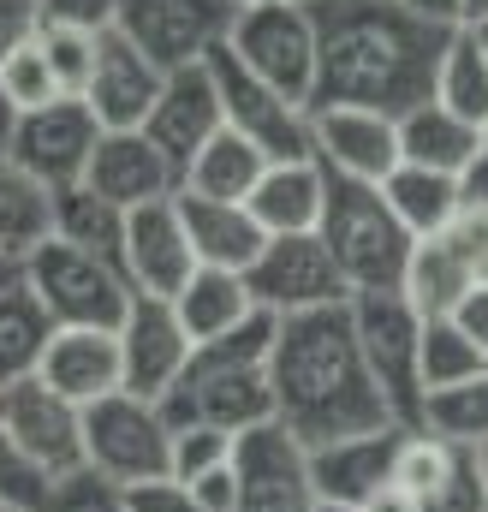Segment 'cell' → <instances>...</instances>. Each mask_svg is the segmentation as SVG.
<instances>
[{
  "instance_id": "obj_1",
  "label": "cell",
  "mask_w": 488,
  "mask_h": 512,
  "mask_svg": "<svg viewBox=\"0 0 488 512\" xmlns=\"http://www.w3.org/2000/svg\"><path fill=\"white\" fill-rule=\"evenodd\" d=\"M316 12V102H352V108H381L405 114L423 96H435V66L441 48L459 24L417 18L405 0H310Z\"/></svg>"
},
{
  "instance_id": "obj_2",
  "label": "cell",
  "mask_w": 488,
  "mask_h": 512,
  "mask_svg": "<svg viewBox=\"0 0 488 512\" xmlns=\"http://www.w3.org/2000/svg\"><path fill=\"white\" fill-rule=\"evenodd\" d=\"M268 382H274V417L304 447L399 423L364 358V340H358V322H352V298L280 316Z\"/></svg>"
},
{
  "instance_id": "obj_3",
  "label": "cell",
  "mask_w": 488,
  "mask_h": 512,
  "mask_svg": "<svg viewBox=\"0 0 488 512\" xmlns=\"http://www.w3.org/2000/svg\"><path fill=\"white\" fill-rule=\"evenodd\" d=\"M274 334H280V316L256 304L233 334L203 340L191 370L161 393L167 423L173 429L179 423H215V429H233V435H244L250 423H268L274 417V382H268Z\"/></svg>"
},
{
  "instance_id": "obj_4",
  "label": "cell",
  "mask_w": 488,
  "mask_h": 512,
  "mask_svg": "<svg viewBox=\"0 0 488 512\" xmlns=\"http://www.w3.org/2000/svg\"><path fill=\"white\" fill-rule=\"evenodd\" d=\"M328 251L340 262L352 292H387L405 280V262L417 251V239L405 233V221L393 215L387 191L375 179H352L328 167V203H322V227Z\"/></svg>"
},
{
  "instance_id": "obj_5",
  "label": "cell",
  "mask_w": 488,
  "mask_h": 512,
  "mask_svg": "<svg viewBox=\"0 0 488 512\" xmlns=\"http://www.w3.org/2000/svg\"><path fill=\"white\" fill-rule=\"evenodd\" d=\"M30 292L42 298V310L54 316V328H120L137 286L120 262L84 251V245H66V239H42L36 251L18 262Z\"/></svg>"
},
{
  "instance_id": "obj_6",
  "label": "cell",
  "mask_w": 488,
  "mask_h": 512,
  "mask_svg": "<svg viewBox=\"0 0 488 512\" xmlns=\"http://www.w3.org/2000/svg\"><path fill=\"white\" fill-rule=\"evenodd\" d=\"M84 465L120 489L167 477L173 471V423H167L161 399L120 387V393L84 405Z\"/></svg>"
},
{
  "instance_id": "obj_7",
  "label": "cell",
  "mask_w": 488,
  "mask_h": 512,
  "mask_svg": "<svg viewBox=\"0 0 488 512\" xmlns=\"http://www.w3.org/2000/svg\"><path fill=\"white\" fill-rule=\"evenodd\" d=\"M227 48L239 54L250 72H262L274 90H286L292 102H316V66H322V42H316V12L310 0H256L233 12Z\"/></svg>"
},
{
  "instance_id": "obj_8",
  "label": "cell",
  "mask_w": 488,
  "mask_h": 512,
  "mask_svg": "<svg viewBox=\"0 0 488 512\" xmlns=\"http://www.w3.org/2000/svg\"><path fill=\"white\" fill-rule=\"evenodd\" d=\"M352 322H358L364 358L381 393H387V405H393V417L405 429H423V376H417L423 310L399 286H387V292H352Z\"/></svg>"
},
{
  "instance_id": "obj_9",
  "label": "cell",
  "mask_w": 488,
  "mask_h": 512,
  "mask_svg": "<svg viewBox=\"0 0 488 512\" xmlns=\"http://www.w3.org/2000/svg\"><path fill=\"white\" fill-rule=\"evenodd\" d=\"M209 72H215V90H221V114H227V126L244 131L250 143H262L268 161H280V155H316L310 108L292 102L286 90H274L262 72H250L227 42L209 48Z\"/></svg>"
},
{
  "instance_id": "obj_10",
  "label": "cell",
  "mask_w": 488,
  "mask_h": 512,
  "mask_svg": "<svg viewBox=\"0 0 488 512\" xmlns=\"http://www.w3.org/2000/svg\"><path fill=\"white\" fill-rule=\"evenodd\" d=\"M0 423L12 435V447L48 483L84 471V405L66 399L60 387H48L42 376H24V382L0 387Z\"/></svg>"
},
{
  "instance_id": "obj_11",
  "label": "cell",
  "mask_w": 488,
  "mask_h": 512,
  "mask_svg": "<svg viewBox=\"0 0 488 512\" xmlns=\"http://www.w3.org/2000/svg\"><path fill=\"white\" fill-rule=\"evenodd\" d=\"M244 280H250L256 304L274 310V316H298V310H322V304H346L352 298V286H346V274H340V262H334L322 233H280V239H268L262 256L244 268Z\"/></svg>"
},
{
  "instance_id": "obj_12",
  "label": "cell",
  "mask_w": 488,
  "mask_h": 512,
  "mask_svg": "<svg viewBox=\"0 0 488 512\" xmlns=\"http://www.w3.org/2000/svg\"><path fill=\"white\" fill-rule=\"evenodd\" d=\"M239 507L233 512H322L316 477H310V447L280 423H250L239 435Z\"/></svg>"
},
{
  "instance_id": "obj_13",
  "label": "cell",
  "mask_w": 488,
  "mask_h": 512,
  "mask_svg": "<svg viewBox=\"0 0 488 512\" xmlns=\"http://www.w3.org/2000/svg\"><path fill=\"white\" fill-rule=\"evenodd\" d=\"M102 131L108 126L90 114L84 96H60V102H48V108L18 114V131H12V149H6V155H12L30 179H42L48 191H60V185H78V179L90 173V155H96Z\"/></svg>"
},
{
  "instance_id": "obj_14",
  "label": "cell",
  "mask_w": 488,
  "mask_h": 512,
  "mask_svg": "<svg viewBox=\"0 0 488 512\" xmlns=\"http://www.w3.org/2000/svg\"><path fill=\"white\" fill-rule=\"evenodd\" d=\"M233 0H120V30L161 66H197L233 30Z\"/></svg>"
},
{
  "instance_id": "obj_15",
  "label": "cell",
  "mask_w": 488,
  "mask_h": 512,
  "mask_svg": "<svg viewBox=\"0 0 488 512\" xmlns=\"http://www.w3.org/2000/svg\"><path fill=\"white\" fill-rule=\"evenodd\" d=\"M120 352H125V387L161 399L167 387L191 370L197 340H191V328L179 322L173 298L137 292L131 310H125V322H120Z\"/></svg>"
},
{
  "instance_id": "obj_16",
  "label": "cell",
  "mask_w": 488,
  "mask_h": 512,
  "mask_svg": "<svg viewBox=\"0 0 488 512\" xmlns=\"http://www.w3.org/2000/svg\"><path fill=\"white\" fill-rule=\"evenodd\" d=\"M125 274L137 292H155V298H173L191 274H197V245L185 233V215H179V191L173 197H155V203H137L125 215Z\"/></svg>"
},
{
  "instance_id": "obj_17",
  "label": "cell",
  "mask_w": 488,
  "mask_h": 512,
  "mask_svg": "<svg viewBox=\"0 0 488 512\" xmlns=\"http://www.w3.org/2000/svg\"><path fill=\"white\" fill-rule=\"evenodd\" d=\"M310 137H316V161L352 179H387L405 155H399V114L381 108H352V102H322L310 108Z\"/></svg>"
},
{
  "instance_id": "obj_18",
  "label": "cell",
  "mask_w": 488,
  "mask_h": 512,
  "mask_svg": "<svg viewBox=\"0 0 488 512\" xmlns=\"http://www.w3.org/2000/svg\"><path fill=\"white\" fill-rule=\"evenodd\" d=\"M399 441H405V423H381L364 435H340V441L310 447V477H316L322 507H364L381 483H393Z\"/></svg>"
},
{
  "instance_id": "obj_19",
  "label": "cell",
  "mask_w": 488,
  "mask_h": 512,
  "mask_svg": "<svg viewBox=\"0 0 488 512\" xmlns=\"http://www.w3.org/2000/svg\"><path fill=\"white\" fill-rule=\"evenodd\" d=\"M161 84H167V72L125 36L120 24L102 30V42H96V72H90V84H84V102H90V114H96L102 126L108 131L143 126L149 108H155V96H161Z\"/></svg>"
},
{
  "instance_id": "obj_20",
  "label": "cell",
  "mask_w": 488,
  "mask_h": 512,
  "mask_svg": "<svg viewBox=\"0 0 488 512\" xmlns=\"http://www.w3.org/2000/svg\"><path fill=\"white\" fill-rule=\"evenodd\" d=\"M221 126H227V114H221V90H215L209 60L173 66L167 84H161V96H155V108H149V120H143V131L173 155L179 179H185V161H191Z\"/></svg>"
},
{
  "instance_id": "obj_21",
  "label": "cell",
  "mask_w": 488,
  "mask_h": 512,
  "mask_svg": "<svg viewBox=\"0 0 488 512\" xmlns=\"http://www.w3.org/2000/svg\"><path fill=\"white\" fill-rule=\"evenodd\" d=\"M84 179H90L102 197H114L120 209H137V203H155V197H173V191H179L173 155H167L143 126L102 131V143H96Z\"/></svg>"
},
{
  "instance_id": "obj_22",
  "label": "cell",
  "mask_w": 488,
  "mask_h": 512,
  "mask_svg": "<svg viewBox=\"0 0 488 512\" xmlns=\"http://www.w3.org/2000/svg\"><path fill=\"white\" fill-rule=\"evenodd\" d=\"M36 376L48 387H60L78 405H96L108 393L125 387V352H120V328H54Z\"/></svg>"
},
{
  "instance_id": "obj_23",
  "label": "cell",
  "mask_w": 488,
  "mask_h": 512,
  "mask_svg": "<svg viewBox=\"0 0 488 512\" xmlns=\"http://www.w3.org/2000/svg\"><path fill=\"white\" fill-rule=\"evenodd\" d=\"M250 215L262 221L268 239L280 233H316L322 227V203H328V167L316 155H280L262 167L256 191L244 197Z\"/></svg>"
},
{
  "instance_id": "obj_24",
  "label": "cell",
  "mask_w": 488,
  "mask_h": 512,
  "mask_svg": "<svg viewBox=\"0 0 488 512\" xmlns=\"http://www.w3.org/2000/svg\"><path fill=\"white\" fill-rule=\"evenodd\" d=\"M179 215H185V233L197 245V262L209 268H250L268 233L262 221L250 215V203H227V197H197V191H179Z\"/></svg>"
},
{
  "instance_id": "obj_25",
  "label": "cell",
  "mask_w": 488,
  "mask_h": 512,
  "mask_svg": "<svg viewBox=\"0 0 488 512\" xmlns=\"http://www.w3.org/2000/svg\"><path fill=\"white\" fill-rule=\"evenodd\" d=\"M173 310H179V322L191 328V340L203 346V340H221V334H233L244 316L256 310V292H250V280H244L239 268H209V262H197V274L173 292Z\"/></svg>"
},
{
  "instance_id": "obj_26",
  "label": "cell",
  "mask_w": 488,
  "mask_h": 512,
  "mask_svg": "<svg viewBox=\"0 0 488 512\" xmlns=\"http://www.w3.org/2000/svg\"><path fill=\"white\" fill-rule=\"evenodd\" d=\"M477 149H483V131L471 126L465 114H453L447 102H435V96H423L417 108L399 114V155L417 161V167L459 173Z\"/></svg>"
},
{
  "instance_id": "obj_27",
  "label": "cell",
  "mask_w": 488,
  "mask_h": 512,
  "mask_svg": "<svg viewBox=\"0 0 488 512\" xmlns=\"http://www.w3.org/2000/svg\"><path fill=\"white\" fill-rule=\"evenodd\" d=\"M262 167H268V149L262 143H250L244 131L221 126L191 161H185V179H179V191H197V197H227V203H244L250 191H256V179H262Z\"/></svg>"
},
{
  "instance_id": "obj_28",
  "label": "cell",
  "mask_w": 488,
  "mask_h": 512,
  "mask_svg": "<svg viewBox=\"0 0 488 512\" xmlns=\"http://www.w3.org/2000/svg\"><path fill=\"white\" fill-rule=\"evenodd\" d=\"M393 215L405 221L411 239H435L459 221V173H441V167H417V161H399L387 179H381Z\"/></svg>"
},
{
  "instance_id": "obj_29",
  "label": "cell",
  "mask_w": 488,
  "mask_h": 512,
  "mask_svg": "<svg viewBox=\"0 0 488 512\" xmlns=\"http://www.w3.org/2000/svg\"><path fill=\"white\" fill-rule=\"evenodd\" d=\"M48 340H54V316L42 310V298L30 292V280H24V268H18V274L0 286V387L36 376Z\"/></svg>"
},
{
  "instance_id": "obj_30",
  "label": "cell",
  "mask_w": 488,
  "mask_h": 512,
  "mask_svg": "<svg viewBox=\"0 0 488 512\" xmlns=\"http://www.w3.org/2000/svg\"><path fill=\"white\" fill-rule=\"evenodd\" d=\"M471 286H477V268H471V256L459 251L447 233L417 239V251L405 262V280H399V292H405L423 316H453Z\"/></svg>"
},
{
  "instance_id": "obj_31",
  "label": "cell",
  "mask_w": 488,
  "mask_h": 512,
  "mask_svg": "<svg viewBox=\"0 0 488 512\" xmlns=\"http://www.w3.org/2000/svg\"><path fill=\"white\" fill-rule=\"evenodd\" d=\"M125 215L114 197H102L90 179H78V185H60L54 191V239H66V245H84V251L108 256V262H120L125 256ZM125 268V262H120Z\"/></svg>"
},
{
  "instance_id": "obj_32",
  "label": "cell",
  "mask_w": 488,
  "mask_h": 512,
  "mask_svg": "<svg viewBox=\"0 0 488 512\" xmlns=\"http://www.w3.org/2000/svg\"><path fill=\"white\" fill-rule=\"evenodd\" d=\"M54 233V191L30 179L12 155H0V256L24 262Z\"/></svg>"
},
{
  "instance_id": "obj_33",
  "label": "cell",
  "mask_w": 488,
  "mask_h": 512,
  "mask_svg": "<svg viewBox=\"0 0 488 512\" xmlns=\"http://www.w3.org/2000/svg\"><path fill=\"white\" fill-rule=\"evenodd\" d=\"M435 102H447L453 114H465L471 126L488 120V54L477 42L471 24H459L441 48V66H435Z\"/></svg>"
},
{
  "instance_id": "obj_34",
  "label": "cell",
  "mask_w": 488,
  "mask_h": 512,
  "mask_svg": "<svg viewBox=\"0 0 488 512\" xmlns=\"http://www.w3.org/2000/svg\"><path fill=\"white\" fill-rule=\"evenodd\" d=\"M488 370V352L453 322V316H423V352H417V376H423V399L435 387L471 382Z\"/></svg>"
},
{
  "instance_id": "obj_35",
  "label": "cell",
  "mask_w": 488,
  "mask_h": 512,
  "mask_svg": "<svg viewBox=\"0 0 488 512\" xmlns=\"http://www.w3.org/2000/svg\"><path fill=\"white\" fill-rule=\"evenodd\" d=\"M423 429H435L459 447H488V370L471 382L435 387L423 399Z\"/></svg>"
},
{
  "instance_id": "obj_36",
  "label": "cell",
  "mask_w": 488,
  "mask_h": 512,
  "mask_svg": "<svg viewBox=\"0 0 488 512\" xmlns=\"http://www.w3.org/2000/svg\"><path fill=\"white\" fill-rule=\"evenodd\" d=\"M0 90L12 96V108H18V114L48 108V102H60V96H66V90H60V78H54V66H48L42 36H30L18 54H6V60H0Z\"/></svg>"
},
{
  "instance_id": "obj_37",
  "label": "cell",
  "mask_w": 488,
  "mask_h": 512,
  "mask_svg": "<svg viewBox=\"0 0 488 512\" xmlns=\"http://www.w3.org/2000/svg\"><path fill=\"white\" fill-rule=\"evenodd\" d=\"M42 48H48V66H54V78H60V90L66 96H84V84H90V72H96V42H102V30H78V24H48L42 18Z\"/></svg>"
},
{
  "instance_id": "obj_38",
  "label": "cell",
  "mask_w": 488,
  "mask_h": 512,
  "mask_svg": "<svg viewBox=\"0 0 488 512\" xmlns=\"http://www.w3.org/2000/svg\"><path fill=\"white\" fill-rule=\"evenodd\" d=\"M239 453V435L233 429H215V423H179L173 429V477H203L215 465H227Z\"/></svg>"
},
{
  "instance_id": "obj_39",
  "label": "cell",
  "mask_w": 488,
  "mask_h": 512,
  "mask_svg": "<svg viewBox=\"0 0 488 512\" xmlns=\"http://www.w3.org/2000/svg\"><path fill=\"white\" fill-rule=\"evenodd\" d=\"M36 512H131L125 507V489L120 483H108L102 471H72V477H60V483H48V501Z\"/></svg>"
},
{
  "instance_id": "obj_40",
  "label": "cell",
  "mask_w": 488,
  "mask_h": 512,
  "mask_svg": "<svg viewBox=\"0 0 488 512\" xmlns=\"http://www.w3.org/2000/svg\"><path fill=\"white\" fill-rule=\"evenodd\" d=\"M0 501L18 512H36L42 501H48V477L12 447V435H6V423H0Z\"/></svg>"
},
{
  "instance_id": "obj_41",
  "label": "cell",
  "mask_w": 488,
  "mask_h": 512,
  "mask_svg": "<svg viewBox=\"0 0 488 512\" xmlns=\"http://www.w3.org/2000/svg\"><path fill=\"white\" fill-rule=\"evenodd\" d=\"M125 507L131 512H203L197 507V495H191V483L185 477H149V483H131L125 489Z\"/></svg>"
},
{
  "instance_id": "obj_42",
  "label": "cell",
  "mask_w": 488,
  "mask_h": 512,
  "mask_svg": "<svg viewBox=\"0 0 488 512\" xmlns=\"http://www.w3.org/2000/svg\"><path fill=\"white\" fill-rule=\"evenodd\" d=\"M48 24H78V30H114L120 24V0H42Z\"/></svg>"
},
{
  "instance_id": "obj_43",
  "label": "cell",
  "mask_w": 488,
  "mask_h": 512,
  "mask_svg": "<svg viewBox=\"0 0 488 512\" xmlns=\"http://www.w3.org/2000/svg\"><path fill=\"white\" fill-rule=\"evenodd\" d=\"M191 495H197V507L203 512H233L239 507V459H227V465L191 477Z\"/></svg>"
},
{
  "instance_id": "obj_44",
  "label": "cell",
  "mask_w": 488,
  "mask_h": 512,
  "mask_svg": "<svg viewBox=\"0 0 488 512\" xmlns=\"http://www.w3.org/2000/svg\"><path fill=\"white\" fill-rule=\"evenodd\" d=\"M42 30V0H0V60Z\"/></svg>"
},
{
  "instance_id": "obj_45",
  "label": "cell",
  "mask_w": 488,
  "mask_h": 512,
  "mask_svg": "<svg viewBox=\"0 0 488 512\" xmlns=\"http://www.w3.org/2000/svg\"><path fill=\"white\" fill-rule=\"evenodd\" d=\"M447 239H453L459 251L471 256L477 280H488V215H471V209H459V221L447 227Z\"/></svg>"
},
{
  "instance_id": "obj_46",
  "label": "cell",
  "mask_w": 488,
  "mask_h": 512,
  "mask_svg": "<svg viewBox=\"0 0 488 512\" xmlns=\"http://www.w3.org/2000/svg\"><path fill=\"white\" fill-rule=\"evenodd\" d=\"M459 209L488 215V149H477V155L459 167Z\"/></svg>"
},
{
  "instance_id": "obj_47",
  "label": "cell",
  "mask_w": 488,
  "mask_h": 512,
  "mask_svg": "<svg viewBox=\"0 0 488 512\" xmlns=\"http://www.w3.org/2000/svg\"><path fill=\"white\" fill-rule=\"evenodd\" d=\"M453 322H459V328H465V334H471V340H477V346L488 352V280H477V286L459 298Z\"/></svg>"
},
{
  "instance_id": "obj_48",
  "label": "cell",
  "mask_w": 488,
  "mask_h": 512,
  "mask_svg": "<svg viewBox=\"0 0 488 512\" xmlns=\"http://www.w3.org/2000/svg\"><path fill=\"white\" fill-rule=\"evenodd\" d=\"M358 512H429V507H423V495H411V489L393 477V483H381V489H375Z\"/></svg>"
},
{
  "instance_id": "obj_49",
  "label": "cell",
  "mask_w": 488,
  "mask_h": 512,
  "mask_svg": "<svg viewBox=\"0 0 488 512\" xmlns=\"http://www.w3.org/2000/svg\"><path fill=\"white\" fill-rule=\"evenodd\" d=\"M417 18H435V24H465V0H405Z\"/></svg>"
},
{
  "instance_id": "obj_50",
  "label": "cell",
  "mask_w": 488,
  "mask_h": 512,
  "mask_svg": "<svg viewBox=\"0 0 488 512\" xmlns=\"http://www.w3.org/2000/svg\"><path fill=\"white\" fill-rule=\"evenodd\" d=\"M12 131H18V108H12V96L0 90V155L12 149Z\"/></svg>"
},
{
  "instance_id": "obj_51",
  "label": "cell",
  "mask_w": 488,
  "mask_h": 512,
  "mask_svg": "<svg viewBox=\"0 0 488 512\" xmlns=\"http://www.w3.org/2000/svg\"><path fill=\"white\" fill-rule=\"evenodd\" d=\"M477 18H488V0H465V24H477Z\"/></svg>"
},
{
  "instance_id": "obj_52",
  "label": "cell",
  "mask_w": 488,
  "mask_h": 512,
  "mask_svg": "<svg viewBox=\"0 0 488 512\" xmlns=\"http://www.w3.org/2000/svg\"><path fill=\"white\" fill-rule=\"evenodd\" d=\"M471 30H477V42H483V54H488V18H477Z\"/></svg>"
},
{
  "instance_id": "obj_53",
  "label": "cell",
  "mask_w": 488,
  "mask_h": 512,
  "mask_svg": "<svg viewBox=\"0 0 488 512\" xmlns=\"http://www.w3.org/2000/svg\"><path fill=\"white\" fill-rule=\"evenodd\" d=\"M12 274H18V262H6V256H0V286H6Z\"/></svg>"
},
{
  "instance_id": "obj_54",
  "label": "cell",
  "mask_w": 488,
  "mask_h": 512,
  "mask_svg": "<svg viewBox=\"0 0 488 512\" xmlns=\"http://www.w3.org/2000/svg\"><path fill=\"white\" fill-rule=\"evenodd\" d=\"M477 465H483V495H488V447H477Z\"/></svg>"
},
{
  "instance_id": "obj_55",
  "label": "cell",
  "mask_w": 488,
  "mask_h": 512,
  "mask_svg": "<svg viewBox=\"0 0 488 512\" xmlns=\"http://www.w3.org/2000/svg\"><path fill=\"white\" fill-rule=\"evenodd\" d=\"M322 512H358V507H322Z\"/></svg>"
},
{
  "instance_id": "obj_56",
  "label": "cell",
  "mask_w": 488,
  "mask_h": 512,
  "mask_svg": "<svg viewBox=\"0 0 488 512\" xmlns=\"http://www.w3.org/2000/svg\"><path fill=\"white\" fill-rule=\"evenodd\" d=\"M477 131H483V149H488V120H483V126H477Z\"/></svg>"
},
{
  "instance_id": "obj_57",
  "label": "cell",
  "mask_w": 488,
  "mask_h": 512,
  "mask_svg": "<svg viewBox=\"0 0 488 512\" xmlns=\"http://www.w3.org/2000/svg\"><path fill=\"white\" fill-rule=\"evenodd\" d=\"M233 6H256V0H233Z\"/></svg>"
},
{
  "instance_id": "obj_58",
  "label": "cell",
  "mask_w": 488,
  "mask_h": 512,
  "mask_svg": "<svg viewBox=\"0 0 488 512\" xmlns=\"http://www.w3.org/2000/svg\"><path fill=\"white\" fill-rule=\"evenodd\" d=\"M0 512H18V507H6V501H0Z\"/></svg>"
},
{
  "instance_id": "obj_59",
  "label": "cell",
  "mask_w": 488,
  "mask_h": 512,
  "mask_svg": "<svg viewBox=\"0 0 488 512\" xmlns=\"http://www.w3.org/2000/svg\"><path fill=\"white\" fill-rule=\"evenodd\" d=\"M477 512H488V501H483V507H477Z\"/></svg>"
}]
</instances>
